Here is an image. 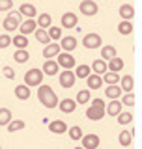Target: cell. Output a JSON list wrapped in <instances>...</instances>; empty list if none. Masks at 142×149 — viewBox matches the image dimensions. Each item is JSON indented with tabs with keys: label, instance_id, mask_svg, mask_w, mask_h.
Returning a JSON list of instances; mask_svg holds the SVG:
<instances>
[{
	"label": "cell",
	"instance_id": "74e56055",
	"mask_svg": "<svg viewBox=\"0 0 142 149\" xmlns=\"http://www.w3.org/2000/svg\"><path fill=\"white\" fill-rule=\"evenodd\" d=\"M11 110L9 108H0V127H6V125L11 121Z\"/></svg>",
	"mask_w": 142,
	"mask_h": 149
},
{
	"label": "cell",
	"instance_id": "f1b7e54d",
	"mask_svg": "<svg viewBox=\"0 0 142 149\" xmlns=\"http://www.w3.org/2000/svg\"><path fill=\"white\" fill-rule=\"evenodd\" d=\"M11 45H15L17 49H26L28 47V36H22V34H17L11 37Z\"/></svg>",
	"mask_w": 142,
	"mask_h": 149
},
{
	"label": "cell",
	"instance_id": "f546056e",
	"mask_svg": "<svg viewBox=\"0 0 142 149\" xmlns=\"http://www.w3.org/2000/svg\"><path fill=\"white\" fill-rule=\"evenodd\" d=\"M34 36H36L37 43H41V45L51 43V37H49V34H47V30H43V28H36V30H34Z\"/></svg>",
	"mask_w": 142,
	"mask_h": 149
},
{
	"label": "cell",
	"instance_id": "5bb4252c",
	"mask_svg": "<svg viewBox=\"0 0 142 149\" xmlns=\"http://www.w3.org/2000/svg\"><path fill=\"white\" fill-rule=\"evenodd\" d=\"M60 49L64 50V52H73L75 49H77V37L75 36H65L60 39Z\"/></svg>",
	"mask_w": 142,
	"mask_h": 149
},
{
	"label": "cell",
	"instance_id": "30bf717a",
	"mask_svg": "<svg viewBox=\"0 0 142 149\" xmlns=\"http://www.w3.org/2000/svg\"><path fill=\"white\" fill-rule=\"evenodd\" d=\"M47 127L53 134H65L67 132V123H65L64 119H53L47 123Z\"/></svg>",
	"mask_w": 142,
	"mask_h": 149
},
{
	"label": "cell",
	"instance_id": "44dd1931",
	"mask_svg": "<svg viewBox=\"0 0 142 149\" xmlns=\"http://www.w3.org/2000/svg\"><path fill=\"white\" fill-rule=\"evenodd\" d=\"M120 88H122V91L127 93V91H133V88H135V80H133V77L131 74H124V77H120Z\"/></svg>",
	"mask_w": 142,
	"mask_h": 149
},
{
	"label": "cell",
	"instance_id": "6da1fadb",
	"mask_svg": "<svg viewBox=\"0 0 142 149\" xmlns=\"http://www.w3.org/2000/svg\"><path fill=\"white\" fill-rule=\"evenodd\" d=\"M37 99H39V102L45 108H56V106H58V101H60L58 97H56L53 88H51L49 84H43V82L37 86Z\"/></svg>",
	"mask_w": 142,
	"mask_h": 149
},
{
	"label": "cell",
	"instance_id": "7402d4cb",
	"mask_svg": "<svg viewBox=\"0 0 142 149\" xmlns=\"http://www.w3.org/2000/svg\"><path fill=\"white\" fill-rule=\"evenodd\" d=\"M15 97L19 101H28L30 99V88L26 86V84H19V86H15Z\"/></svg>",
	"mask_w": 142,
	"mask_h": 149
},
{
	"label": "cell",
	"instance_id": "ba28073f",
	"mask_svg": "<svg viewBox=\"0 0 142 149\" xmlns=\"http://www.w3.org/2000/svg\"><path fill=\"white\" fill-rule=\"evenodd\" d=\"M79 9H80V13L82 15H86V17H93V15H97V4L93 2V0H82V2L79 4Z\"/></svg>",
	"mask_w": 142,
	"mask_h": 149
},
{
	"label": "cell",
	"instance_id": "3957f363",
	"mask_svg": "<svg viewBox=\"0 0 142 149\" xmlns=\"http://www.w3.org/2000/svg\"><path fill=\"white\" fill-rule=\"evenodd\" d=\"M43 71L41 69H37V67H32V69H28V71L25 73V84L28 88H37L41 82H43Z\"/></svg>",
	"mask_w": 142,
	"mask_h": 149
},
{
	"label": "cell",
	"instance_id": "e575fe53",
	"mask_svg": "<svg viewBox=\"0 0 142 149\" xmlns=\"http://www.w3.org/2000/svg\"><path fill=\"white\" fill-rule=\"evenodd\" d=\"M116 54V47H112V45H103L101 47V58L103 60H110V58H114Z\"/></svg>",
	"mask_w": 142,
	"mask_h": 149
},
{
	"label": "cell",
	"instance_id": "83f0119b",
	"mask_svg": "<svg viewBox=\"0 0 142 149\" xmlns=\"http://www.w3.org/2000/svg\"><path fill=\"white\" fill-rule=\"evenodd\" d=\"M47 34H49L51 41H60L64 37V30H62V26H53L51 24L49 28H47Z\"/></svg>",
	"mask_w": 142,
	"mask_h": 149
},
{
	"label": "cell",
	"instance_id": "1f68e13d",
	"mask_svg": "<svg viewBox=\"0 0 142 149\" xmlns=\"http://www.w3.org/2000/svg\"><path fill=\"white\" fill-rule=\"evenodd\" d=\"M118 32H120L122 36H131V34H133V22L122 19V22L118 24Z\"/></svg>",
	"mask_w": 142,
	"mask_h": 149
},
{
	"label": "cell",
	"instance_id": "4316f807",
	"mask_svg": "<svg viewBox=\"0 0 142 149\" xmlns=\"http://www.w3.org/2000/svg\"><path fill=\"white\" fill-rule=\"evenodd\" d=\"M118 142H120L122 147H129L131 143H133V132H131V130H122V132L118 134Z\"/></svg>",
	"mask_w": 142,
	"mask_h": 149
},
{
	"label": "cell",
	"instance_id": "ffe728a7",
	"mask_svg": "<svg viewBox=\"0 0 142 149\" xmlns=\"http://www.w3.org/2000/svg\"><path fill=\"white\" fill-rule=\"evenodd\" d=\"M124 60L120 58V56H114V58H110V60H107V69L108 71H114V73H120L122 69H124Z\"/></svg>",
	"mask_w": 142,
	"mask_h": 149
},
{
	"label": "cell",
	"instance_id": "ac0fdd59",
	"mask_svg": "<svg viewBox=\"0 0 142 149\" xmlns=\"http://www.w3.org/2000/svg\"><path fill=\"white\" fill-rule=\"evenodd\" d=\"M77 102H75V99H62L58 101V108L60 112H64V114H73L75 110H77Z\"/></svg>",
	"mask_w": 142,
	"mask_h": 149
},
{
	"label": "cell",
	"instance_id": "7a4b0ae2",
	"mask_svg": "<svg viewBox=\"0 0 142 149\" xmlns=\"http://www.w3.org/2000/svg\"><path fill=\"white\" fill-rule=\"evenodd\" d=\"M21 21H22V15H21V13L15 11V9H9L6 19L2 21V28L6 32H13V30H17V28H19Z\"/></svg>",
	"mask_w": 142,
	"mask_h": 149
},
{
	"label": "cell",
	"instance_id": "7bdbcfd3",
	"mask_svg": "<svg viewBox=\"0 0 142 149\" xmlns=\"http://www.w3.org/2000/svg\"><path fill=\"white\" fill-rule=\"evenodd\" d=\"M13 9V0H0V11H9Z\"/></svg>",
	"mask_w": 142,
	"mask_h": 149
},
{
	"label": "cell",
	"instance_id": "d6a6232c",
	"mask_svg": "<svg viewBox=\"0 0 142 149\" xmlns=\"http://www.w3.org/2000/svg\"><path fill=\"white\" fill-rule=\"evenodd\" d=\"M90 99H92V95H90V90H79L77 97H75V102H77V104H88Z\"/></svg>",
	"mask_w": 142,
	"mask_h": 149
},
{
	"label": "cell",
	"instance_id": "2e32d148",
	"mask_svg": "<svg viewBox=\"0 0 142 149\" xmlns=\"http://www.w3.org/2000/svg\"><path fill=\"white\" fill-rule=\"evenodd\" d=\"M105 106H107L105 114L112 116V118H116V116L120 114L122 110H124V104L120 102V99H110V102H108V104H105Z\"/></svg>",
	"mask_w": 142,
	"mask_h": 149
},
{
	"label": "cell",
	"instance_id": "8992f818",
	"mask_svg": "<svg viewBox=\"0 0 142 149\" xmlns=\"http://www.w3.org/2000/svg\"><path fill=\"white\" fill-rule=\"evenodd\" d=\"M82 45L86 47V49L93 50V49H99V47L103 45V39H101L99 34H96V32H90V34H86L82 37Z\"/></svg>",
	"mask_w": 142,
	"mask_h": 149
},
{
	"label": "cell",
	"instance_id": "ab89813d",
	"mask_svg": "<svg viewBox=\"0 0 142 149\" xmlns=\"http://www.w3.org/2000/svg\"><path fill=\"white\" fill-rule=\"evenodd\" d=\"M116 118H118L116 121H118L120 125H129L131 121H133V114H131V112H124V110H122L120 114L116 116Z\"/></svg>",
	"mask_w": 142,
	"mask_h": 149
},
{
	"label": "cell",
	"instance_id": "d590c367",
	"mask_svg": "<svg viewBox=\"0 0 142 149\" xmlns=\"http://www.w3.org/2000/svg\"><path fill=\"white\" fill-rule=\"evenodd\" d=\"M101 78H103V84H107V86L108 84H118L120 82V74L114 73V71H107Z\"/></svg>",
	"mask_w": 142,
	"mask_h": 149
},
{
	"label": "cell",
	"instance_id": "cb8c5ba5",
	"mask_svg": "<svg viewBox=\"0 0 142 149\" xmlns=\"http://www.w3.org/2000/svg\"><path fill=\"white\" fill-rule=\"evenodd\" d=\"M120 17L124 19V21H133L135 8L131 6V4H122V6H120Z\"/></svg>",
	"mask_w": 142,
	"mask_h": 149
},
{
	"label": "cell",
	"instance_id": "277c9868",
	"mask_svg": "<svg viewBox=\"0 0 142 149\" xmlns=\"http://www.w3.org/2000/svg\"><path fill=\"white\" fill-rule=\"evenodd\" d=\"M58 82H60V86H62V88H65V90L73 88L75 82H77V77H75L73 69H64L62 73H58Z\"/></svg>",
	"mask_w": 142,
	"mask_h": 149
},
{
	"label": "cell",
	"instance_id": "4fadbf2b",
	"mask_svg": "<svg viewBox=\"0 0 142 149\" xmlns=\"http://www.w3.org/2000/svg\"><path fill=\"white\" fill-rule=\"evenodd\" d=\"M80 142H82V147L84 149H97L99 143H101V140H99L97 134H82Z\"/></svg>",
	"mask_w": 142,
	"mask_h": 149
},
{
	"label": "cell",
	"instance_id": "52a82bcc",
	"mask_svg": "<svg viewBox=\"0 0 142 149\" xmlns=\"http://www.w3.org/2000/svg\"><path fill=\"white\" fill-rule=\"evenodd\" d=\"M79 26V15L73 11H65L62 15V30H73Z\"/></svg>",
	"mask_w": 142,
	"mask_h": 149
},
{
	"label": "cell",
	"instance_id": "484cf974",
	"mask_svg": "<svg viewBox=\"0 0 142 149\" xmlns=\"http://www.w3.org/2000/svg\"><path fill=\"white\" fill-rule=\"evenodd\" d=\"M36 24L37 28H43V30H47L51 24H53V17L49 15V13H41V15H36Z\"/></svg>",
	"mask_w": 142,
	"mask_h": 149
},
{
	"label": "cell",
	"instance_id": "836d02e7",
	"mask_svg": "<svg viewBox=\"0 0 142 149\" xmlns=\"http://www.w3.org/2000/svg\"><path fill=\"white\" fill-rule=\"evenodd\" d=\"M6 127H8V132H17V130H22V129H25L26 123L22 119H11Z\"/></svg>",
	"mask_w": 142,
	"mask_h": 149
},
{
	"label": "cell",
	"instance_id": "b9f144b4",
	"mask_svg": "<svg viewBox=\"0 0 142 149\" xmlns=\"http://www.w3.org/2000/svg\"><path fill=\"white\" fill-rule=\"evenodd\" d=\"M9 45H11V36L2 34V36H0V49H8Z\"/></svg>",
	"mask_w": 142,
	"mask_h": 149
},
{
	"label": "cell",
	"instance_id": "4dcf8cb0",
	"mask_svg": "<svg viewBox=\"0 0 142 149\" xmlns=\"http://www.w3.org/2000/svg\"><path fill=\"white\" fill-rule=\"evenodd\" d=\"M13 60H15L17 63H26L28 60H30V54H28L26 49H17L15 54H13Z\"/></svg>",
	"mask_w": 142,
	"mask_h": 149
},
{
	"label": "cell",
	"instance_id": "ee69618b",
	"mask_svg": "<svg viewBox=\"0 0 142 149\" xmlns=\"http://www.w3.org/2000/svg\"><path fill=\"white\" fill-rule=\"evenodd\" d=\"M2 74H4L6 78H9V80H13V78H15V71H13L11 67H4V69H2Z\"/></svg>",
	"mask_w": 142,
	"mask_h": 149
},
{
	"label": "cell",
	"instance_id": "7c38bea8",
	"mask_svg": "<svg viewBox=\"0 0 142 149\" xmlns=\"http://www.w3.org/2000/svg\"><path fill=\"white\" fill-rule=\"evenodd\" d=\"M37 28L36 24V19H25V21H21V24H19V34H22V36H30V34H34V30Z\"/></svg>",
	"mask_w": 142,
	"mask_h": 149
},
{
	"label": "cell",
	"instance_id": "f6af8a7d",
	"mask_svg": "<svg viewBox=\"0 0 142 149\" xmlns=\"http://www.w3.org/2000/svg\"><path fill=\"white\" fill-rule=\"evenodd\" d=\"M90 102H92L93 106H103V108H105V101L103 99H90Z\"/></svg>",
	"mask_w": 142,
	"mask_h": 149
},
{
	"label": "cell",
	"instance_id": "603a6c76",
	"mask_svg": "<svg viewBox=\"0 0 142 149\" xmlns=\"http://www.w3.org/2000/svg\"><path fill=\"white\" fill-rule=\"evenodd\" d=\"M122 93H124V91H122L120 84H108L107 90H105V95L108 97V99H120Z\"/></svg>",
	"mask_w": 142,
	"mask_h": 149
},
{
	"label": "cell",
	"instance_id": "bcb514c9",
	"mask_svg": "<svg viewBox=\"0 0 142 149\" xmlns=\"http://www.w3.org/2000/svg\"><path fill=\"white\" fill-rule=\"evenodd\" d=\"M75 149H84V147H82V146H79V147H75Z\"/></svg>",
	"mask_w": 142,
	"mask_h": 149
},
{
	"label": "cell",
	"instance_id": "8fae6325",
	"mask_svg": "<svg viewBox=\"0 0 142 149\" xmlns=\"http://www.w3.org/2000/svg\"><path fill=\"white\" fill-rule=\"evenodd\" d=\"M86 118L92 119V121H101L103 118H105V108H103V106L90 104L88 108H86Z\"/></svg>",
	"mask_w": 142,
	"mask_h": 149
},
{
	"label": "cell",
	"instance_id": "60d3db41",
	"mask_svg": "<svg viewBox=\"0 0 142 149\" xmlns=\"http://www.w3.org/2000/svg\"><path fill=\"white\" fill-rule=\"evenodd\" d=\"M67 132H69V136H71V140H80V138H82V129H80L79 127V125H75V127H67Z\"/></svg>",
	"mask_w": 142,
	"mask_h": 149
},
{
	"label": "cell",
	"instance_id": "d4e9b609",
	"mask_svg": "<svg viewBox=\"0 0 142 149\" xmlns=\"http://www.w3.org/2000/svg\"><path fill=\"white\" fill-rule=\"evenodd\" d=\"M90 69H92V73H96V74H105L108 71L107 69V60H103V58L96 60V62L90 65Z\"/></svg>",
	"mask_w": 142,
	"mask_h": 149
},
{
	"label": "cell",
	"instance_id": "5b68a950",
	"mask_svg": "<svg viewBox=\"0 0 142 149\" xmlns=\"http://www.w3.org/2000/svg\"><path fill=\"white\" fill-rule=\"evenodd\" d=\"M56 63H58L60 67H64V69H73L75 65H77V60L73 58L71 52H64V50H60V52L56 54Z\"/></svg>",
	"mask_w": 142,
	"mask_h": 149
},
{
	"label": "cell",
	"instance_id": "e0dca14e",
	"mask_svg": "<svg viewBox=\"0 0 142 149\" xmlns=\"http://www.w3.org/2000/svg\"><path fill=\"white\" fill-rule=\"evenodd\" d=\"M19 13H21L25 19H36V15H37V9H36V6L34 4H28V2H25V4H21V8L17 9Z\"/></svg>",
	"mask_w": 142,
	"mask_h": 149
},
{
	"label": "cell",
	"instance_id": "9c48e42d",
	"mask_svg": "<svg viewBox=\"0 0 142 149\" xmlns=\"http://www.w3.org/2000/svg\"><path fill=\"white\" fill-rule=\"evenodd\" d=\"M41 71H43L45 77H56V74L60 73V65L56 63V60L49 58L43 62V67H41Z\"/></svg>",
	"mask_w": 142,
	"mask_h": 149
},
{
	"label": "cell",
	"instance_id": "8d00e7d4",
	"mask_svg": "<svg viewBox=\"0 0 142 149\" xmlns=\"http://www.w3.org/2000/svg\"><path fill=\"white\" fill-rule=\"evenodd\" d=\"M120 102H122L124 106H129V108H133V106H135V95H133V91L122 93V97H120Z\"/></svg>",
	"mask_w": 142,
	"mask_h": 149
},
{
	"label": "cell",
	"instance_id": "c3c4849f",
	"mask_svg": "<svg viewBox=\"0 0 142 149\" xmlns=\"http://www.w3.org/2000/svg\"><path fill=\"white\" fill-rule=\"evenodd\" d=\"M97 149H99V147H97Z\"/></svg>",
	"mask_w": 142,
	"mask_h": 149
},
{
	"label": "cell",
	"instance_id": "7dc6e473",
	"mask_svg": "<svg viewBox=\"0 0 142 149\" xmlns=\"http://www.w3.org/2000/svg\"><path fill=\"white\" fill-rule=\"evenodd\" d=\"M0 149H2V146H0Z\"/></svg>",
	"mask_w": 142,
	"mask_h": 149
},
{
	"label": "cell",
	"instance_id": "d6986e66",
	"mask_svg": "<svg viewBox=\"0 0 142 149\" xmlns=\"http://www.w3.org/2000/svg\"><path fill=\"white\" fill-rule=\"evenodd\" d=\"M60 50H62V49H60L58 41H54V43L51 41V43H47V45H45V49H43V58H45V60H49V58H56V54H58Z\"/></svg>",
	"mask_w": 142,
	"mask_h": 149
},
{
	"label": "cell",
	"instance_id": "9a60e30c",
	"mask_svg": "<svg viewBox=\"0 0 142 149\" xmlns=\"http://www.w3.org/2000/svg\"><path fill=\"white\" fill-rule=\"evenodd\" d=\"M86 84H88V90L92 91V90H101V86H103V78H101V74H96V73H90L86 78Z\"/></svg>",
	"mask_w": 142,
	"mask_h": 149
},
{
	"label": "cell",
	"instance_id": "f35d334b",
	"mask_svg": "<svg viewBox=\"0 0 142 149\" xmlns=\"http://www.w3.org/2000/svg\"><path fill=\"white\" fill-rule=\"evenodd\" d=\"M75 77L77 78H86L90 73H92V69H90V65H77V67H75Z\"/></svg>",
	"mask_w": 142,
	"mask_h": 149
}]
</instances>
